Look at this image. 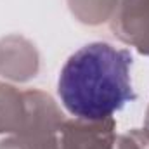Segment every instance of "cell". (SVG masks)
Returning <instances> with one entry per match:
<instances>
[{"instance_id": "3957f363", "label": "cell", "mask_w": 149, "mask_h": 149, "mask_svg": "<svg viewBox=\"0 0 149 149\" xmlns=\"http://www.w3.org/2000/svg\"><path fill=\"white\" fill-rule=\"evenodd\" d=\"M113 130V118L101 121H66L61 125L63 137L59 149H113L116 142Z\"/></svg>"}, {"instance_id": "5b68a950", "label": "cell", "mask_w": 149, "mask_h": 149, "mask_svg": "<svg viewBox=\"0 0 149 149\" xmlns=\"http://www.w3.org/2000/svg\"><path fill=\"white\" fill-rule=\"evenodd\" d=\"M146 125H148V132H149V109H148V121H146Z\"/></svg>"}, {"instance_id": "6da1fadb", "label": "cell", "mask_w": 149, "mask_h": 149, "mask_svg": "<svg viewBox=\"0 0 149 149\" xmlns=\"http://www.w3.org/2000/svg\"><path fill=\"white\" fill-rule=\"evenodd\" d=\"M132 54L106 42H94L66 61L57 80L63 106L78 120L101 121L111 118L135 99Z\"/></svg>"}, {"instance_id": "7a4b0ae2", "label": "cell", "mask_w": 149, "mask_h": 149, "mask_svg": "<svg viewBox=\"0 0 149 149\" xmlns=\"http://www.w3.org/2000/svg\"><path fill=\"white\" fill-rule=\"evenodd\" d=\"M111 26L123 42L149 54V0H120Z\"/></svg>"}, {"instance_id": "277c9868", "label": "cell", "mask_w": 149, "mask_h": 149, "mask_svg": "<svg viewBox=\"0 0 149 149\" xmlns=\"http://www.w3.org/2000/svg\"><path fill=\"white\" fill-rule=\"evenodd\" d=\"M149 139V132L146 134H139V132H132V134H127V135H121L114 148L113 149H142V142Z\"/></svg>"}]
</instances>
